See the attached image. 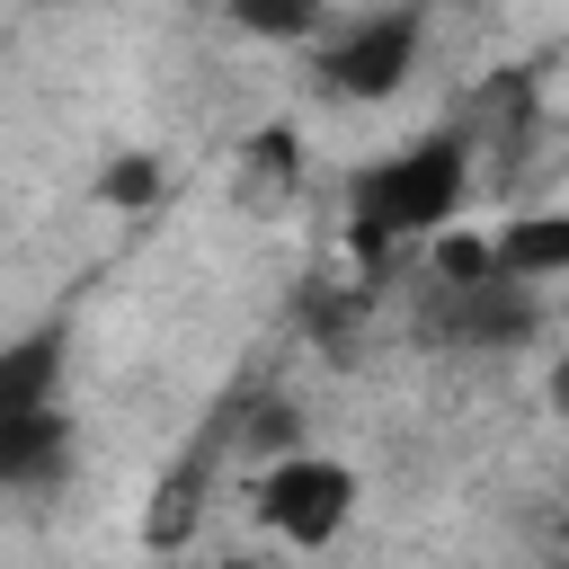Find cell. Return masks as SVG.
<instances>
[{"instance_id": "cell-8", "label": "cell", "mask_w": 569, "mask_h": 569, "mask_svg": "<svg viewBox=\"0 0 569 569\" xmlns=\"http://www.w3.org/2000/svg\"><path fill=\"white\" fill-rule=\"evenodd\" d=\"M98 204H107V213H151V204H160V160H151V151H124V160H107V178H98Z\"/></svg>"}, {"instance_id": "cell-4", "label": "cell", "mask_w": 569, "mask_h": 569, "mask_svg": "<svg viewBox=\"0 0 569 569\" xmlns=\"http://www.w3.org/2000/svg\"><path fill=\"white\" fill-rule=\"evenodd\" d=\"M427 329L436 338H462V347H516L533 329V293L507 284V276H489V284H436Z\"/></svg>"}, {"instance_id": "cell-3", "label": "cell", "mask_w": 569, "mask_h": 569, "mask_svg": "<svg viewBox=\"0 0 569 569\" xmlns=\"http://www.w3.org/2000/svg\"><path fill=\"white\" fill-rule=\"evenodd\" d=\"M418 36H427V9H373V18H356V27L320 53V89H329V98H356V107L391 98V89L418 71Z\"/></svg>"}, {"instance_id": "cell-1", "label": "cell", "mask_w": 569, "mask_h": 569, "mask_svg": "<svg viewBox=\"0 0 569 569\" xmlns=\"http://www.w3.org/2000/svg\"><path fill=\"white\" fill-rule=\"evenodd\" d=\"M462 187H471V151L462 133H418L400 142L391 160L356 169V213H347V249L365 267L391 258V240H418V231H445L462 213Z\"/></svg>"}, {"instance_id": "cell-13", "label": "cell", "mask_w": 569, "mask_h": 569, "mask_svg": "<svg viewBox=\"0 0 569 569\" xmlns=\"http://www.w3.org/2000/svg\"><path fill=\"white\" fill-rule=\"evenodd\" d=\"M222 569H267V560H222Z\"/></svg>"}, {"instance_id": "cell-12", "label": "cell", "mask_w": 569, "mask_h": 569, "mask_svg": "<svg viewBox=\"0 0 569 569\" xmlns=\"http://www.w3.org/2000/svg\"><path fill=\"white\" fill-rule=\"evenodd\" d=\"M551 409H560V418H569V356H560V365H551Z\"/></svg>"}, {"instance_id": "cell-7", "label": "cell", "mask_w": 569, "mask_h": 569, "mask_svg": "<svg viewBox=\"0 0 569 569\" xmlns=\"http://www.w3.org/2000/svg\"><path fill=\"white\" fill-rule=\"evenodd\" d=\"M62 462H71V418L62 409H36V418L0 427V489H44V480H62Z\"/></svg>"}, {"instance_id": "cell-6", "label": "cell", "mask_w": 569, "mask_h": 569, "mask_svg": "<svg viewBox=\"0 0 569 569\" xmlns=\"http://www.w3.org/2000/svg\"><path fill=\"white\" fill-rule=\"evenodd\" d=\"M53 382H62V329H36V338H9L0 347V427L53 409Z\"/></svg>"}, {"instance_id": "cell-2", "label": "cell", "mask_w": 569, "mask_h": 569, "mask_svg": "<svg viewBox=\"0 0 569 569\" xmlns=\"http://www.w3.org/2000/svg\"><path fill=\"white\" fill-rule=\"evenodd\" d=\"M249 498H258V525H267V533H284L293 551H320V542H338V525L356 516V471L329 462V453H284V462L258 471Z\"/></svg>"}, {"instance_id": "cell-11", "label": "cell", "mask_w": 569, "mask_h": 569, "mask_svg": "<svg viewBox=\"0 0 569 569\" xmlns=\"http://www.w3.org/2000/svg\"><path fill=\"white\" fill-rule=\"evenodd\" d=\"M240 27H258V36H311V27H320V9H311V0H284V9H240Z\"/></svg>"}, {"instance_id": "cell-9", "label": "cell", "mask_w": 569, "mask_h": 569, "mask_svg": "<svg viewBox=\"0 0 569 569\" xmlns=\"http://www.w3.org/2000/svg\"><path fill=\"white\" fill-rule=\"evenodd\" d=\"M489 276H498V258L480 231H436V284H489Z\"/></svg>"}, {"instance_id": "cell-10", "label": "cell", "mask_w": 569, "mask_h": 569, "mask_svg": "<svg viewBox=\"0 0 569 569\" xmlns=\"http://www.w3.org/2000/svg\"><path fill=\"white\" fill-rule=\"evenodd\" d=\"M249 160H258L267 178H284V187H293V169H302V142H293V124H258V133H249Z\"/></svg>"}, {"instance_id": "cell-5", "label": "cell", "mask_w": 569, "mask_h": 569, "mask_svg": "<svg viewBox=\"0 0 569 569\" xmlns=\"http://www.w3.org/2000/svg\"><path fill=\"white\" fill-rule=\"evenodd\" d=\"M498 276L507 284H542V276H569V204H542V213H516L498 240H489Z\"/></svg>"}]
</instances>
